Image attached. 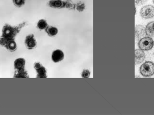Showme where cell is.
<instances>
[{
	"mask_svg": "<svg viewBox=\"0 0 154 115\" xmlns=\"http://www.w3.org/2000/svg\"><path fill=\"white\" fill-rule=\"evenodd\" d=\"M26 24L27 23L23 22L15 26H12L8 24H5L2 29V36L1 37L5 39L14 40L17 34Z\"/></svg>",
	"mask_w": 154,
	"mask_h": 115,
	"instance_id": "1",
	"label": "cell"
},
{
	"mask_svg": "<svg viewBox=\"0 0 154 115\" xmlns=\"http://www.w3.org/2000/svg\"><path fill=\"white\" fill-rule=\"evenodd\" d=\"M140 72L143 77L153 76L154 74V63L151 61L146 62L140 67Z\"/></svg>",
	"mask_w": 154,
	"mask_h": 115,
	"instance_id": "2",
	"label": "cell"
},
{
	"mask_svg": "<svg viewBox=\"0 0 154 115\" xmlns=\"http://www.w3.org/2000/svg\"><path fill=\"white\" fill-rule=\"evenodd\" d=\"M154 46L153 40L151 37H146L142 38L138 42L139 48L144 51L151 50L153 47Z\"/></svg>",
	"mask_w": 154,
	"mask_h": 115,
	"instance_id": "3",
	"label": "cell"
},
{
	"mask_svg": "<svg viewBox=\"0 0 154 115\" xmlns=\"http://www.w3.org/2000/svg\"><path fill=\"white\" fill-rule=\"evenodd\" d=\"M0 45L11 52L15 51L17 49V44L14 40H6L1 37Z\"/></svg>",
	"mask_w": 154,
	"mask_h": 115,
	"instance_id": "4",
	"label": "cell"
},
{
	"mask_svg": "<svg viewBox=\"0 0 154 115\" xmlns=\"http://www.w3.org/2000/svg\"><path fill=\"white\" fill-rule=\"evenodd\" d=\"M140 13L143 19H152L154 17V6L152 5H145L141 9Z\"/></svg>",
	"mask_w": 154,
	"mask_h": 115,
	"instance_id": "5",
	"label": "cell"
},
{
	"mask_svg": "<svg viewBox=\"0 0 154 115\" xmlns=\"http://www.w3.org/2000/svg\"><path fill=\"white\" fill-rule=\"evenodd\" d=\"M26 47L29 50H32L36 48L37 41L33 34H29L26 36L24 41Z\"/></svg>",
	"mask_w": 154,
	"mask_h": 115,
	"instance_id": "6",
	"label": "cell"
},
{
	"mask_svg": "<svg viewBox=\"0 0 154 115\" xmlns=\"http://www.w3.org/2000/svg\"><path fill=\"white\" fill-rule=\"evenodd\" d=\"M34 68L38 73L37 78H47V71L46 68L40 62H35L34 64Z\"/></svg>",
	"mask_w": 154,
	"mask_h": 115,
	"instance_id": "7",
	"label": "cell"
},
{
	"mask_svg": "<svg viewBox=\"0 0 154 115\" xmlns=\"http://www.w3.org/2000/svg\"><path fill=\"white\" fill-rule=\"evenodd\" d=\"M146 34L145 28L142 25H137L135 28V38L137 41L143 38Z\"/></svg>",
	"mask_w": 154,
	"mask_h": 115,
	"instance_id": "8",
	"label": "cell"
},
{
	"mask_svg": "<svg viewBox=\"0 0 154 115\" xmlns=\"http://www.w3.org/2000/svg\"><path fill=\"white\" fill-rule=\"evenodd\" d=\"M146 56L144 51L140 49L135 50V65L140 64L144 61Z\"/></svg>",
	"mask_w": 154,
	"mask_h": 115,
	"instance_id": "9",
	"label": "cell"
},
{
	"mask_svg": "<svg viewBox=\"0 0 154 115\" xmlns=\"http://www.w3.org/2000/svg\"><path fill=\"white\" fill-rule=\"evenodd\" d=\"M25 63H26V61L23 58H19L16 59L14 63L15 71L25 69Z\"/></svg>",
	"mask_w": 154,
	"mask_h": 115,
	"instance_id": "10",
	"label": "cell"
},
{
	"mask_svg": "<svg viewBox=\"0 0 154 115\" xmlns=\"http://www.w3.org/2000/svg\"><path fill=\"white\" fill-rule=\"evenodd\" d=\"M51 57H52V60L54 62H59L64 59V53L61 50H57L53 51Z\"/></svg>",
	"mask_w": 154,
	"mask_h": 115,
	"instance_id": "11",
	"label": "cell"
},
{
	"mask_svg": "<svg viewBox=\"0 0 154 115\" xmlns=\"http://www.w3.org/2000/svg\"><path fill=\"white\" fill-rule=\"evenodd\" d=\"M50 7L55 9H61L65 8V2L62 0H50L49 2Z\"/></svg>",
	"mask_w": 154,
	"mask_h": 115,
	"instance_id": "12",
	"label": "cell"
},
{
	"mask_svg": "<svg viewBox=\"0 0 154 115\" xmlns=\"http://www.w3.org/2000/svg\"><path fill=\"white\" fill-rule=\"evenodd\" d=\"M146 34L149 37H154V21L151 22L146 25Z\"/></svg>",
	"mask_w": 154,
	"mask_h": 115,
	"instance_id": "13",
	"label": "cell"
},
{
	"mask_svg": "<svg viewBox=\"0 0 154 115\" xmlns=\"http://www.w3.org/2000/svg\"><path fill=\"white\" fill-rule=\"evenodd\" d=\"M14 77L15 78H29L28 72L24 69L15 71V73L14 75Z\"/></svg>",
	"mask_w": 154,
	"mask_h": 115,
	"instance_id": "14",
	"label": "cell"
},
{
	"mask_svg": "<svg viewBox=\"0 0 154 115\" xmlns=\"http://www.w3.org/2000/svg\"><path fill=\"white\" fill-rule=\"evenodd\" d=\"M45 31L50 37H54L57 34L58 30L57 28L53 26H49L45 29Z\"/></svg>",
	"mask_w": 154,
	"mask_h": 115,
	"instance_id": "15",
	"label": "cell"
},
{
	"mask_svg": "<svg viewBox=\"0 0 154 115\" xmlns=\"http://www.w3.org/2000/svg\"><path fill=\"white\" fill-rule=\"evenodd\" d=\"M48 26V25L47 21L43 19L40 20L37 23V27L40 30L45 29Z\"/></svg>",
	"mask_w": 154,
	"mask_h": 115,
	"instance_id": "16",
	"label": "cell"
},
{
	"mask_svg": "<svg viewBox=\"0 0 154 115\" xmlns=\"http://www.w3.org/2000/svg\"><path fill=\"white\" fill-rule=\"evenodd\" d=\"M26 0H12L13 3L16 7L20 8L25 5Z\"/></svg>",
	"mask_w": 154,
	"mask_h": 115,
	"instance_id": "17",
	"label": "cell"
},
{
	"mask_svg": "<svg viewBox=\"0 0 154 115\" xmlns=\"http://www.w3.org/2000/svg\"><path fill=\"white\" fill-rule=\"evenodd\" d=\"M76 9L79 11H83L85 9V5L84 3L80 2L75 5Z\"/></svg>",
	"mask_w": 154,
	"mask_h": 115,
	"instance_id": "18",
	"label": "cell"
},
{
	"mask_svg": "<svg viewBox=\"0 0 154 115\" xmlns=\"http://www.w3.org/2000/svg\"><path fill=\"white\" fill-rule=\"evenodd\" d=\"M76 5L73 4V3L70 2H65V8H68L69 9H75Z\"/></svg>",
	"mask_w": 154,
	"mask_h": 115,
	"instance_id": "19",
	"label": "cell"
},
{
	"mask_svg": "<svg viewBox=\"0 0 154 115\" xmlns=\"http://www.w3.org/2000/svg\"><path fill=\"white\" fill-rule=\"evenodd\" d=\"M90 75V71L88 70H84L82 73V77L84 78H88Z\"/></svg>",
	"mask_w": 154,
	"mask_h": 115,
	"instance_id": "20",
	"label": "cell"
},
{
	"mask_svg": "<svg viewBox=\"0 0 154 115\" xmlns=\"http://www.w3.org/2000/svg\"><path fill=\"white\" fill-rule=\"evenodd\" d=\"M148 0H135V2L136 5H143L144 4L146 3Z\"/></svg>",
	"mask_w": 154,
	"mask_h": 115,
	"instance_id": "21",
	"label": "cell"
},
{
	"mask_svg": "<svg viewBox=\"0 0 154 115\" xmlns=\"http://www.w3.org/2000/svg\"><path fill=\"white\" fill-rule=\"evenodd\" d=\"M153 2L154 4V0H153Z\"/></svg>",
	"mask_w": 154,
	"mask_h": 115,
	"instance_id": "22",
	"label": "cell"
}]
</instances>
